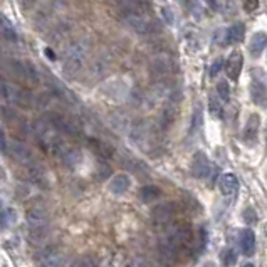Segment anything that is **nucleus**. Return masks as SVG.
Segmentation results:
<instances>
[{"instance_id": "f257e3e1", "label": "nucleus", "mask_w": 267, "mask_h": 267, "mask_svg": "<svg viewBox=\"0 0 267 267\" xmlns=\"http://www.w3.org/2000/svg\"><path fill=\"white\" fill-rule=\"evenodd\" d=\"M27 228H29V239L36 244H41V242L46 240V237L49 235V215L44 208L41 207H34L27 212Z\"/></svg>"}, {"instance_id": "f03ea898", "label": "nucleus", "mask_w": 267, "mask_h": 267, "mask_svg": "<svg viewBox=\"0 0 267 267\" xmlns=\"http://www.w3.org/2000/svg\"><path fill=\"white\" fill-rule=\"evenodd\" d=\"M47 121L49 126L54 128L57 133H63L66 136H78L79 135V128L76 126V123L69 121L68 118H64L63 114L57 113H47Z\"/></svg>"}, {"instance_id": "7ed1b4c3", "label": "nucleus", "mask_w": 267, "mask_h": 267, "mask_svg": "<svg viewBox=\"0 0 267 267\" xmlns=\"http://www.w3.org/2000/svg\"><path fill=\"white\" fill-rule=\"evenodd\" d=\"M173 213H175V205L171 202L160 203V205H156L153 208V212H151V222H153V225L156 228H161L171 220Z\"/></svg>"}, {"instance_id": "20e7f679", "label": "nucleus", "mask_w": 267, "mask_h": 267, "mask_svg": "<svg viewBox=\"0 0 267 267\" xmlns=\"http://www.w3.org/2000/svg\"><path fill=\"white\" fill-rule=\"evenodd\" d=\"M86 59V52L81 46H73L68 52V57L64 61V73H68L69 76H73L76 71L81 69Z\"/></svg>"}, {"instance_id": "39448f33", "label": "nucleus", "mask_w": 267, "mask_h": 267, "mask_svg": "<svg viewBox=\"0 0 267 267\" xmlns=\"http://www.w3.org/2000/svg\"><path fill=\"white\" fill-rule=\"evenodd\" d=\"M2 96L4 99L11 101L12 104H19V106H29L31 104V96L19 88H14V86L11 88L7 81H2Z\"/></svg>"}, {"instance_id": "423d86ee", "label": "nucleus", "mask_w": 267, "mask_h": 267, "mask_svg": "<svg viewBox=\"0 0 267 267\" xmlns=\"http://www.w3.org/2000/svg\"><path fill=\"white\" fill-rule=\"evenodd\" d=\"M36 260L42 265H59L63 264L64 257H63V252L57 249L56 245H47V247H42L37 252Z\"/></svg>"}, {"instance_id": "0eeeda50", "label": "nucleus", "mask_w": 267, "mask_h": 267, "mask_svg": "<svg viewBox=\"0 0 267 267\" xmlns=\"http://www.w3.org/2000/svg\"><path fill=\"white\" fill-rule=\"evenodd\" d=\"M242 68H244V54H242L240 51H233L232 54L228 56V59L225 61L227 78L230 81H233V83H235V81H239Z\"/></svg>"}, {"instance_id": "6e6552de", "label": "nucleus", "mask_w": 267, "mask_h": 267, "mask_svg": "<svg viewBox=\"0 0 267 267\" xmlns=\"http://www.w3.org/2000/svg\"><path fill=\"white\" fill-rule=\"evenodd\" d=\"M259 130H260V116L259 113H252L244 126V133H242V140H244L245 145L249 146L255 145L257 136H259Z\"/></svg>"}, {"instance_id": "1a4fd4ad", "label": "nucleus", "mask_w": 267, "mask_h": 267, "mask_svg": "<svg viewBox=\"0 0 267 267\" xmlns=\"http://www.w3.org/2000/svg\"><path fill=\"white\" fill-rule=\"evenodd\" d=\"M210 160H208V156L203 153V151H197V153L193 155V161H192V175L193 178H198V180H203L207 178L208 173H210Z\"/></svg>"}, {"instance_id": "9d476101", "label": "nucleus", "mask_w": 267, "mask_h": 267, "mask_svg": "<svg viewBox=\"0 0 267 267\" xmlns=\"http://www.w3.org/2000/svg\"><path fill=\"white\" fill-rule=\"evenodd\" d=\"M131 187V178L126 173H118L111 178V182L108 185V190L113 195H125Z\"/></svg>"}, {"instance_id": "9b49d317", "label": "nucleus", "mask_w": 267, "mask_h": 267, "mask_svg": "<svg viewBox=\"0 0 267 267\" xmlns=\"http://www.w3.org/2000/svg\"><path fill=\"white\" fill-rule=\"evenodd\" d=\"M239 245H240V252L245 257H252L255 252V235L250 228H244L240 230L239 235Z\"/></svg>"}, {"instance_id": "f8f14e48", "label": "nucleus", "mask_w": 267, "mask_h": 267, "mask_svg": "<svg viewBox=\"0 0 267 267\" xmlns=\"http://www.w3.org/2000/svg\"><path fill=\"white\" fill-rule=\"evenodd\" d=\"M218 187H220L222 195H225V197H230V195L235 193L237 188H239V180H237V176L233 175V173H223L220 176Z\"/></svg>"}, {"instance_id": "ddd939ff", "label": "nucleus", "mask_w": 267, "mask_h": 267, "mask_svg": "<svg viewBox=\"0 0 267 267\" xmlns=\"http://www.w3.org/2000/svg\"><path fill=\"white\" fill-rule=\"evenodd\" d=\"M267 47V34L265 32H254L249 42V52L252 57H259Z\"/></svg>"}, {"instance_id": "4468645a", "label": "nucleus", "mask_w": 267, "mask_h": 267, "mask_svg": "<svg viewBox=\"0 0 267 267\" xmlns=\"http://www.w3.org/2000/svg\"><path fill=\"white\" fill-rule=\"evenodd\" d=\"M26 165H27V173H29L31 182H34L36 185H39V187H47V176H46L44 168H41L34 161H29Z\"/></svg>"}, {"instance_id": "2eb2a0df", "label": "nucleus", "mask_w": 267, "mask_h": 267, "mask_svg": "<svg viewBox=\"0 0 267 267\" xmlns=\"http://www.w3.org/2000/svg\"><path fill=\"white\" fill-rule=\"evenodd\" d=\"M245 37V26L242 22H235L230 26L225 32V42L227 44H239Z\"/></svg>"}, {"instance_id": "dca6fc26", "label": "nucleus", "mask_w": 267, "mask_h": 267, "mask_svg": "<svg viewBox=\"0 0 267 267\" xmlns=\"http://www.w3.org/2000/svg\"><path fill=\"white\" fill-rule=\"evenodd\" d=\"M11 156L14 160L21 161V163H29V161H32V153L31 150H29L27 146H24L22 143H16L12 141L11 143Z\"/></svg>"}, {"instance_id": "f3484780", "label": "nucleus", "mask_w": 267, "mask_h": 267, "mask_svg": "<svg viewBox=\"0 0 267 267\" xmlns=\"http://www.w3.org/2000/svg\"><path fill=\"white\" fill-rule=\"evenodd\" d=\"M250 98L255 104H267V88L264 84L254 81L250 84Z\"/></svg>"}, {"instance_id": "a211bd4d", "label": "nucleus", "mask_w": 267, "mask_h": 267, "mask_svg": "<svg viewBox=\"0 0 267 267\" xmlns=\"http://www.w3.org/2000/svg\"><path fill=\"white\" fill-rule=\"evenodd\" d=\"M88 145L91 146V150L98 156H101V158H109V156L113 155V148L101 140H88Z\"/></svg>"}, {"instance_id": "6ab92c4d", "label": "nucleus", "mask_w": 267, "mask_h": 267, "mask_svg": "<svg viewBox=\"0 0 267 267\" xmlns=\"http://www.w3.org/2000/svg\"><path fill=\"white\" fill-rule=\"evenodd\" d=\"M161 195V188L156 187V185H146V187H143L140 190V198L143 200L145 203L148 202H153Z\"/></svg>"}, {"instance_id": "aec40b11", "label": "nucleus", "mask_w": 267, "mask_h": 267, "mask_svg": "<svg viewBox=\"0 0 267 267\" xmlns=\"http://www.w3.org/2000/svg\"><path fill=\"white\" fill-rule=\"evenodd\" d=\"M17 222V210L12 207H7L2 210V215H0V225H2V228L6 230V228L12 227L14 223Z\"/></svg>"}, {"instance_id": "412c9836", "label": "nucleus", "mask_w": 267, "mask_h": 267, "mask_svg": "<svg viewBox=\"0 0 267 267\" xmlns=\"http://www.w3.org/2000/svg\"><path fill=\"white\" fill-rule=\"evenodd\" d=\"M205 247H207V232H205V228H198L197 237H193V244H192L193 254H202Z\"/></svg>"}, {"instance_id": "4be33fe9", "label": "nucleus", "mask_w": 267, "mask_h": 267, "mask_svg": "<svg viewBox=\"0 0 267 267\" xmlns=\"http://www.w3.org/2000/svg\"><path fill=\"white\" fill-rule=\"evenodd\" d=\"M0 32H2V37L9 42H17V32L16 29H14V26L11 22L7 21L6 17H2V29H0Z\"/></svg>"}, {"instance_id": "5701e85b", "label": "nucleus", "mask_w": 267, "mask_h": 267, "mask_svg": "<svg viewBox=\"0 0 267 267\" xmlns=\"http://www.w3.org/2000/svg\"><path fill=\"white\" fill-rule=\"evenodd\" d=\"M217 93H218V96L223 99V101H228V98H230V86H228V83H227L225 79L218 81Z\"/></svg>"}, {"instance_id": "b1692460", "label": "nucleus", "mask_w": 267, "mask_h": 267, "mask_svg": "<svg viewBox=\"0 0 267 267\" xmlns=\"http://www.w3.org/2000/svg\"><path fill=\"white\" fill-rule=\"evenodd\" d=\"M202 120H203L202 108H195V111H193V118H192V128H190V131H192V133L197 131L198 128L202 126Z\"/></svg>"}, {"instance_id": "393cba45", "label": "nucleus", "mask_w": 267, "mask_h": 267, "mask_svg": "<svg viewBox=\"0 0 267 267\" xmlns=\"http://www.w3.org/2000/svg\"><path fill=\"white\" fill-rule=\"evenodd\" d=\"M235 262H237V259H235V254H233V250L227 249V250L222 252V264L223 265H233Z\"/></svg>"}, {"instance_id": "a878e982", "label": "nucleus", "mask_w": 267, "mask_h": 267, "mask_svg": "<svg viewBox=\"0 0 267 267\" xmlns=\"http://www.w3.org/2000/svg\"><path fill=\"white\" fill-rule=\"evenodd\" d=\"M160 12H161V17L165 19V22L168 24V26H173V24H175V14H173V11H171L170 7H163Z\"/></svg>"}, {"instance_id": "bb28decb", "label": "nucleus", "mask_w": 267, "mask_h": 267, "mask_svg": "<svg viewBox=\"0 0 267 267\" xmlns=\"http://www.w3.org/2000/svg\"><path fill=\"white\" fill-rule=\"evenodd\" d=\"M208 108H210V113H212V114H215V116H220L222 106H220V103H218L215 98H210V99H208Z\"/></svg>"}, {"instance_id": "cd10ccee", "label": "nucleus", "mask_w": 267, "mask_h": 267, "mask_svg": "<svg viewBox=\"0 0 267 267\" xmlns=\"http://www.w3.org/2000/svg\"><path fill=\"white\" fill-rule=\"evenodd\" d=\"M259 2L260 0H242V6H244L245 12L250 14V12H254L259 9Z\"/></svg>"}, {"instance_id": "c85d7f7f", "label": "nucleus", "mask_w": 267, "mask_h": 267, "mask_svg": "<svg viewBox=\"0 0 267 267\" xmlns=\"http://www.w3.org/2000/svg\"><path fill=\"white\" fill-rule=\"evenodd\" d=\"M244 220L247 223H255L257 222V213H255V210L252 207L245 208V210H244Z\"/></svg>"}, {"instance_id": "c756f323", "label": "nucleus", "mask_w": 267, "mask_h": 267, "mask_svg": "<svg viewBox=\"0 0 267 267\" xmlns=\"http://www.w3.org/2000/svg\"><path fill=\"white\" fill-rule=\"evenodd\" d=\"M222 59H215L210 66V78H215V76L218 74V71L222 69Z\"/></svg>"}, {"instance_id": "7c9ffc66", "label": "nucleus", "mask_w": 267, "mask_h": 267, "mask_svg": "<svg viewBox=\"0 0 267 267\" xmlns=\"http://www.w3.org/2000/svg\"><path fill=\"white\" fill-rule=\"evenodd\" d=\"M99 165H101V171L98 173L99 178H104V175H109V173H111V168H109V166L104 163V161H101Z\"/></svg>"}, {"instance_id": "2f4dec72", "label": "nucleus", "mask_w": 267, "mask_h": 267, "mask_svg": "<svg viewBox=\"0 0 267 267\" xmlns=\"http://www.w3.org/2000/svg\"><path fill=\"white\" fill-rule=\"evenodd\" d=\"M46 54H47V59L56 61V54H54V51H51L49 47H47V49H46Z\"/></svg>"}, {"instance_id": "473e14b6", "label": "nucleus", "mask_w": 267, "mask_h": 267, "mask_svg": "<svg viewBox=\"0 0 267 267\" xmlns=\"http://www.w3.org/2000/svg\"><path fill=\"white\" fill-rule=\"evenodd\" d=\"M34 2H36V0H24V6H26V7H31Z\"/></svg>"}, {"instance_id": "72a5a7b5", "label": "nucleus", "mask_w": 267, "mask_h": 267, "mask_svg": "<svg viewBox=\"0 0 267 267\" xmlns=\"http://www.w3.org/2000/svg\"><path fill=\"white\" fill-rule=\"evenodd\" d=\"M265 176H267V175H265Z\"/></svg>"}]
</instances>
